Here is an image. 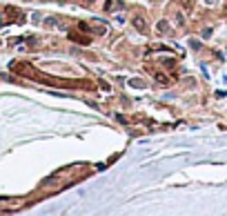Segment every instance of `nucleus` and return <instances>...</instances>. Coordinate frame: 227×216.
Instances as JSON below:
<instances>
[{
  "label": "nucleus",
  "mask_w": 227,
  "mask_h": 216,
  "mask_svg": "<svg viewBox=\"0 0 227 216\" xmlns=\"http://www.w3.org/2000/svg\"><path fill=\"white\" fill-rule=\"evenodd\" d=\"M134 25H136L140 31H145V20H143V18H134Z\"/></svg>",
  "instance_id": "f257e3e1"
},
{
  "label": "nucleus",
  "mask_w": 227,
  "mask_h": 216,
  "mask_svg": "<svg viewBox=\"0 0 227 216\" xmlns=\"http://www.w3.org/2000/svg\"><path fill=\"white\" fill-rule=\"evenodd\" d=\"M156 80L160 83V85H167V83H169V80H167V76H165V74H158V76H156Z\"/></svg>",
  "instance_id": "7ed1b4c3"
},
{
  "label": "nucleus",
  "mask_w": 227,
  "mask_h": 216,
  "mask_svg": "<svg viewBox=\"0 0 227 216\" xmlns=\"http://www.w3.org/2000/svg\"><path fill=\"white\" fill-rule=\"evenodd\" d=\"M167 29H169V25H167V20H160V22H158V31H160V34H165Z\"/></svg>",
  "instance_id": "f03ea898"
}]
</instances>
